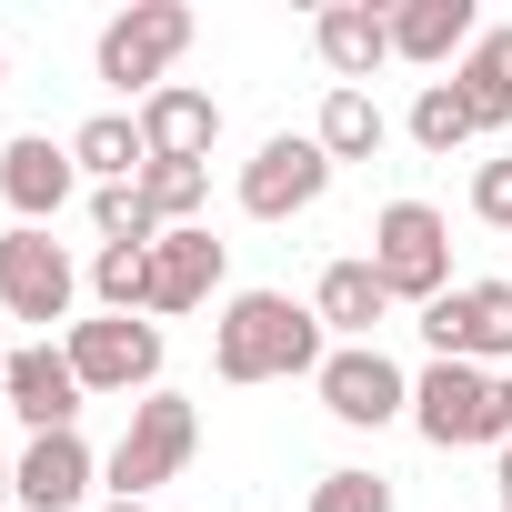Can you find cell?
Instances as JSON below:
<instances>
[{
    "label": "cell",
    "instance_id": "1",
    "mask_svg": "<svg viewBox=\"0 0 512 512\" xmlns=\"http://www.w3.org/2000/svg\"><path fill=\"white\" fill-rule=\"evenodd\" d=\"M322 362H332V332L292 292H231L221 322H211V372L221 382H302Z\"/></svg>",
    "mask_w": 512,
    "mask_h": 512
},
{
    "label": "cell",
    "instance_id": "2",
    "mask_svg": "<svg viewBox=\"0 0 512 512\" xmlns=\"http://www.w3.org/2000/svg\"><path fill=\"white\" fill-rule=\"evenodd\" d=\"M412 432L432 442V452H472V442H512V422H502V372H482V362H432L422 382H412Z\"/></svg>",
    "mask_w": 512,
    "mask_h": 512
},
{
    "label": "cell",
    "instance_id": "3",
    "mask_svg": "<svg viewBox=\"0 0 512 512\" xmlns=\"http://www.w3.org/2000/svg\"><path fill=\"white\" fill-rule=\"evenodd\" d=\"M191 31H201V21L181 11V0H131V11H111V21H101L91 71H101L111 91H141V101H151V91L171 81V61L191 51Z\"/></svg>",
    "mask_w": 512,
    "mask_h": 512
},
{
    "label": "cell",
    "instance_id": "4",
    "mask_svg": "<svg viewBox=\"0 0 512 512\" xmlns=\"http://www.w3.org/2000/svg\"><path fill=\"white\" fill-rule=\"evenodd\" d=\"M191 442H201V412L181 402V392H141L131 402V422H121V442H111V502H151L181 462H191Z\"/></svg>",
    "mask_w": 512,
    "mask_h": 512
},
{
    "label": "cell",
    "instance_id": "5",
    "mask_svg": "<svg viewBox=\"0 0 512 512\" xmlns=\"http://www.w3.org/2000/svg\"><path fill=\"white\" fill-rule=\"evenodd\" d=\"M372 272H382L392 302L432 312V302L452 292V221H442L432 201H392V211L372 221Z\"/></svg>",
    "mask_w": 512,
    "mask_h": 512
},
{
    "label": "cell",
    "instance_id": "6",
    "mask_svg": "<svg viewBox=\"0 0 512 512\" xmlns=\"http://www.w3.org/2000/svg\"><path fill=\"white\" fill-rule=\"evenodd\" d=\"M71 372H81V392H161V322H141V312H101V322H71Z\"/></svg>",
    "mask_w": 512,
    "mask_h": 512
},
{
    "label": "cell",
    "instance_id": "7",
    "mask_svg": "<svg viewBox=\"0 0 512 512\" xmlns=\"http://www.w3.org/2000/svg\"><path fill=\"white\" fill-rule=\"evenodd\" d=\"M422 342H432V362L512 372V282H452V292L422 312Z\"/></svg>",
    "mask_w": 512,
    "mask_h": 512
},
{
    "label": "cell",
    "instance_id": "8",
    "mask_svg": "<svg viewBox=\"0 0 512 512\" xmlns=\"http://www.w3.org/2000/svg\"><path fill=\"white\" fill-rule=\"evenodd\" d=\"M312 392H322V412L352 422V432H382V422L412 412V382H402V362H392L382 342H332V362L312 372Z\"/></svg>",
    "mask_w": 512,
    "mask_h": 512
},
{
    "label": "cell",
    "instance_id": "9",
    "mask_svg": "<svg viewBox=\"0 0 512 512\" xmlns=\"http://www.w3.org/2000/svg\"><path fill=\"white\" fill-rule=\"evenodd\" d=\"M332 191V151L312 141V131H272L262 151L241 161V211L251 221H292V211H312Z\"/></svg>",
    "mask_w": 512,
    "mask_h": 512
},
{
    "label": "cell",
    "instance_id": "10",
    "mask_svg": "<svg viewBox=\"0 0 512 512\" xmlns=\"http://www.w3.org/2000/svg\"><path fill=\"white\" fill-rule=\"evenodd\" d=\"M71 302H81V272H71V251L51 241V231H0V312L11 322H71Z\"/></svg>",
    "mask_w": 512,
    "mask_h": 512
},
{
    "label": "cell",
    "instance_id": "11",
    "mask_svg": "<svg viewBox=\"0 0 512 512\" xmlns=\"http://www.w3.org/2000/svg\"><path fill=\"white\" fill-rule=\"evenodd\" d=\"M0 402H11L31 432H81V372H71V352L61 342H21L11 362H0Z\"/></svg>",
    "mask_w": 512,
    "mask_h": 512
},
{
    "label": "cell",
    "instance_id": "12",
    "mask_svg": "<svg viewBox=\"0 0 512 512\" xmlns=\"http://www.w3.org/2000/svg\"><path fill=\"white\" fill-rule=\"evenodd\" d=\"M71 191H81V161H71V141H51V131H21L11 151H0V201H11L31 231H51Z\"/></svg>",
    "mask_w": 512,
    "mask_h": 512
},
{
    "label": "cell",
    "instance_id": "13",
    "mask_svg": "<svg viewBox=\"0 0 512 512\" xmlns=\"http://www.w3.org/2000/svg\"><path fill=\"white\" fill-rule=\"evenodd\" d=\"M312 51H322L332 91H362L392 61V11H372V0H332V11H312Z\"/></svg>",
    "mask_w": 512,
    "mask_h": 512
},
{
    "label": "cell",
    "instance_id": "14",
    "mask_svg": "<svg viewBox=\"0 0 512 512\" xmlns=\"http://www.w3.org/2000/svg\"><path fill=\"white\" fill-rule=\"evenodd\" d=\"M91 442L81 432H31V452L11 462V482H21V512H81L91 502Z\"/></svg>",
    "mask_w": 512,
    "mask_h": 512
},
{
    "label": "cell",
    "instance_id": "15",
    "mask_svg": "<svg viewBox=\"0 0 512 512\" xmlns=\"http://www.w3.org/2000/svg\"><path fill=\"white\" fill-rule=\"evenodd\" d=\"M211 292H221V241H211V221L161 231V241H151V312H201Z\"/></svg>",
    "mask_w": 512,
    "mask_h": 512
},
{
    "label": "cell",
    "instance_id": "16",
    "mask_svg": "<svg viewBox=\"0 0 512 512\" xmlns=\"http://www.w3.org/2000/svg\"><path fill=\"white\" fill-rule=\"evenodd\" d=\"M141 141H151V161H211V141H221V101L191 91V81H161V91L141 101Z\"/></svg>",
    "mask_w": 512,
    "mask_h": 512
},
{
    "label": "cell",
    "instance_id": "17",
    "mask_svg": "<svg viewBox=\"0 0 512 512\" xmlns=\"http://www.w3.org/2000/svg\"><path fill=\"white\" fill-rule=\"evenodd\" d=\"M472 41H482L472 0H402V11H392V61H422V71H442V61H462Z\"/></svg>",
    "mask_w": 512,
    "mask_h": 512
},
{
    "label": "cell",
    "instance_id": "18",
    "mask_svg": "<svg viewBox=\"0 0 512 512\" xmlns=\"http://www.w3.org/2000/svg\"><path fill=\"white\" fill-rule=\"evenodd\" d=\"M312 312H322V332H342V342H372V332H382L392 292H382V272H372V251H352V262H332V272L312 282Z\"/></svg>",
    "mask_w": 512,
    "mask_h": 512
},
{
    "label": "cell",
    "instance_id": "19",
    "mask_svg": "<svg viewBox=\"0 0 512 512\" xmlns=\"http://www.w3.org/2000/svg\"><path fill=\"white\" fill-rule=\"evenodd\" d=\"M71 161L111 191V181H141L151 171V141H141V111H91L81 131H71Z\"/></svg>",
    "mask_w": 512,
    "mask_h": 512
},
{
    "label": "cell",
    "instance_id": "20",
    "mask_svg": "<svg viewBox=\"0 0 512 512\" xmlns=\"http://www.w3.org/2000/svg\"><path fill=\"white\" fill-rule=\"evenodd\" d=\"M452 91H462L472 131H502V121H512V31H482V41L452 61Z\"/></svg>",
    "mask_w": 512,
    "mask_h": 512
},
{
    "label": "cell",
    "instance_id": "21",
    "mask_svg": "<svg viewBox=\"0 0 512 512\" xmlns=\"http://www.w3.org/2000/svg\"><path fill=\"white\" fill-rule=\"evenodd\" d=\"M312 141H322V151H332V171H342V161H372V151L392 141V121H382V101H372V91H322Z\"/></svg>",
    "mask_w": 512,
    "mask_h": 512
},
{
    "label": "cell",
    "instance_id": "22",
    "mask_svg": "<svg viewBox=\"0 0 512 512\" xmlns=\"http://www.w3.org/2000/svg\"><path fill=\"white\" fill-rule=\"evenodd\" d=\"M91 292H101V312H151V251L101 241L91 251Z\"/></svg>",
    "mask_w": 512,
    "mask_h": 512
},
{
    "label": "cell",
    "instance_id": "23",
    "mask_svg": "<svg viewBox=\"0 0 512 512\" xmlns=\"http://www.w3.org/2000/svg\"><path fill=\"white\" fill-rule=\"evenodd\" d=\"M141 201L161 211V231H181V221L211 201V161H151V171H141Z\"/></svg>",
    "mask_w": 512,
    "mask_h": 512
},
{
    "label": "cell",
    "instance_id": "24",
    "mask_svg": "<svg viewBox=\"0 0 512 512\" xmlns=\"http://www.w3.org/2000/svg\"><path fill=\"white\" fill-rule=\"evenodd\" d=\"M412 141H422V151H442V161L472 141V111H462V91H452V81H422V101H412Z\"/></svg>",
    "mask_w": 512,
    "mask_h": 512
},
{
    "label": "cell",
    "instance_id": "25",
    "mask_svg": "<svg viewBox=\"0 0 512 512\" xmlns=\"http://www.w3.org/2000/svg\"><path fill=\"white\" fill-rule=\"evenodd\" d=\"M91 221H101V241H131V251H151V241H161V211L141 201V181H111V191H91Z\"/></svg>",
    "mask_w": 512,
    "mask_h": 512
},
{
    "label": "cell",
    "instance_id": "26",
    "mask_svg": "<svg viewBox=\"0 0 512 512\" xmlns=\"http://www.w3.org/2000/svg\"><path fill=\"white\" fill-rule=\"evenodd\" d=\"M312 512H392V482L382 472H322L312 482Z\"/></svg>",
    "mask_w": 512,
    "mask_h": 512
},
{
    "label": "cell",
    "instance_id": "27",
    "mask_svg": "<svg viewBox=\"0 0 512 512\" xmlns=\"http://www.w3.org/2000/svg\"><path fill=\"white\" fill-rule=\"evenodd\" d=\"M472 221L512 231V161H482V171H472Z\"/></svg>",
    "mask_w": 512,
    "mask_h": 512
},
{
    "label": "cell",
    "instance_id": "28",
    "mask_svg": "<svg viewBox=\"0 0 512 512\" xmlns=\"http://www.w3.org/2000/svg\"><path fill=\"white\" fill-rule=\"evenodd\" d=\"M492 482H502V512H512V442H502V462H492Z\"/></svg>",
    "mask_w": 512,
    "mask_h": 512
},
{
    "label": "cell",
    "instance_id": "29",
    "mask_svg": "<svg viewBox=\"0 0 512 512\" xmlns=\"http://www.w3.org/2000/svg\"><path fill=\"white\" fill-rule=\"evenodd\" d=\"M0 502H21V482H11V462H0Z\"/></svg>",
    "mask_w": 512,
    "mask_h": 512
},
{
    "label": "cell",
    "instance_id": "30",
    "mask_svg": "<svg viewBox=\"0 0 512 512\" xmlns=\"http://www.w3.org/2000/svg\"><path fill=\"white\" fill-rule=\"evenodd\" d=\"M101 512H151V502H101Z\"/></svg>",
    "mask_w": 512,
    "mask_h": 512
},
{
    "label": "cell",
    "instance_id": "31",
    "mask_svg": "<svg viewBox=\"0 0 512 512\" xmlns=\"http://www.w3.org/2000/svg\"><path fill=\"white\" fill-rule=\"evenodd\" d=\"M502 422H512V372H502Z\"/></svg>",
    "mask_w": 512,
    "mask_h": 512
},
{
    "label": "cell",
    "instance_id": "32",
    "mask_svg": "<svg viewBox=\"0 0 512 512\" xmlns=\"http://www.w3.org/2000/svg\"><path fill=\"white\" fill-rule=\"evenodd\" d=\"M0 91H11V51H0Z\"/></svg>",
    "mask_w": 512,
    "mask_h": 512
},
{
    "label": "cell",
    "instance_id": "33",
    "mask_svg": "<svg viewBox=\"0 0 512 512\" xmlns=\"http://www.w3.org/2000/svg\"><path fill=\"white\" fill-rule=\"evenodd\" d=\"M0 362H11V352H0Z\"/></svg>",
    "mask_w": 512,
    "mask_h": 512
}]
</instances>
